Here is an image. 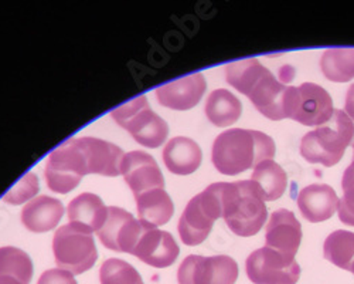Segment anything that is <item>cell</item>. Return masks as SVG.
<instances>
[{
  "label": "cell",
  "mask_w": 354,
  "mask_h": 284,
  "mask_svg": "<svg viewBox=\"0 0 354 284\" xmlns=\"http://www.w3.org/2000/svg\"><path fill=\"white\" fill-rule=\"evenodd\" d=\"M223 218L220 182L212 184L187 204L179 220V235L185 245L197 246L210 235L214 222Z\"/></svg>",
  "instance_id": "52a82bcc"
},
{
  "label": "cell",
  "mask_w": 354,
  "mask_h": 284,
  "mask_svg": "<svg viewBox=\"0 0 354 284\" xmlns=\"http://www.w3.org/2000/svg\"><path fill=\"white\" fill-rule=\"evenodd\" d=\"M112 118L146 148H158L167 138L169 127L155 114L145 96L136 97L111 112Z\"/></svg>",
  "instance_id": "ba28073f"
},
{
  "label": "cell",
  "mask_w": 354,
  "mask_h": 284,
  "mask_svg": "<svg viewBox=\"0 0 354 284\" xmlns=\"http://www.w3.org/2000/svg\"><path fill=\"white\" fill-rule=\"evenodd\" d=\"M354 136V124L342 109H335L329 123L305 134L301 141V155L310 163L336 165L344 155Z\"/></svg>",
  "instance_id": "5b68a950"
},
{
  "label": "cell",
  "mask_w": 354,
  "mask_h": 284,
  "mask_svg": "<svg viewBox=\"0 0 354 284\" xmlns=\"http://www.w3.org/2000/svg\"><path fill=\"white\" fill-rule=\"evenodd\" d=\"M53 251L58 269L71 274H82L90 270L98 258L93 231L75 222H70L55 231Z\"/></svg>",
  "instance_id": "8992f818"
},
{
  "label": "cell",
  "mask_w": 354,
  "mask_h": 284,
  "mask_svg": "<svg viewBox=\"0 0 354 284\" xmlns=\"http://www.w3.org/2000/svg\"><path fill=\"white\" fill-rule=\"evenodd\" d=\"M330 94L315 82H304L299 87H289L288 118L308 127H320L333 117Z\"/></svg>",
  "instance_id": "9c48e42d"
},
{
  "label": "cell",
  "mask_w": 354,
  "mask_h": 284,
  "mask_svg": "<svg viewBox=\"0 0 354 284\" xmlns=\"http://www.w3.org/2000/svg\"><path fill=\"white\" fill-rule=\"evenodd\" d=\"M343 196L339 201V219L348 226H354V169L347 168L342 179Z\"/></svg>",
  "instance_id": "83f0119b"
},
{
  "label": "cell",
  "mask_w": 354,
  "mask_h": 284,
  "mask_svg": "<svg viewBox=\"0 0 354 284\" xmlns=\"http://www.w3.org/2000/svg\"><path fill=\"white\" fill-rule=\"evenodd\" d=\"M37 284H78L74 278V274L70 272H66L63 269H50L46 270Z\"/></svg>",
  "instance_id": "f546056e"
},
{
  "label": "cell",
  "mask_w": 354,
  "mask_h": 284,
  "mask_svg": "<svg viewBox=\"0 0 354 284\" xmlns=\"http://www.w3.org/2000/svg\"><path fill=\"white\" fill-rule=\"evenodd\" d=\"M207 84L201 73L189 74L156 89L158 101L171 109H190L198 104Z\"/></svg>",
  "instance_id": "2e32d148"
},
{
  "label": "cell",
  "mask_w": 354,
  "mask_h": 284,
  "mask_svg": "<svg viewBox=\"0 0 354 284\" xmlns=\"http://www.w3.org/2000/svg\"><path fill=\"white\" fill-rule=\"evenodd\" d=\"M121 174L135 196L151 189H163L165 186V179L158 162L153 157L143 151L125 154L121 165Z\"/></svg>",
  "instance_id": "5bb4252c"
},
{
  "label": "cell",
  "mask_w": 354,
  "mask_h": 284,
  "mask_svg": "<svg viewBox=\"0 0 354 284\" xmlns=\"http://www.w3.org/2000/svg\"><path fill=\"white\" fill-rule=\"evenodd\" d=\"M265 240L267 247L295 259L302 240L301 222L288 209L272 212L265 232Z\"/></svg>",
  "instance_id": "9a60e30c"
},
{
  "label": "cell",
  "mask_w": 354,
  "mask_h": 284,
  "mask_svg": "<svg viewBox=\"0 0 354 284\" xmlns=\"http://www.w3.org/2000/svg\"><path fill=\"white\" fill-rule=\"evenodd\" d=\"M0 284H20V283L10 277H0Z\"/></svg>",
  "instance_id": "1f68e13d"
},
{
  "label": "cell",
  "mask_w": 354,
  "mask_h": 284,
  "mask_svg": "<svg viewBox=\"0 0 354 284\" xmlns=\"http://www.w3.org/2000/svg\"><path fill=\"white\" fill-rule=\"evenodd\" d=\"M245 270L254 284H297L301 277L297 260L267 246L248 256Z\"/></svg>",
  "instance_id": "30bf717a"
},
{
  "label": "cell",
  "mask_w": 354,
  "mask_h": 284,
  "mask_svg": "<svg viewBox=\"0 0 354 284\" xmlns=\"http://www.w3.org/2000/svg\"><path fill=\"white\" fill-rule=\"evenodd\" d=\"M138 213L142 220L153 226L165 224L170 220L174 206L167 192L162 188L146 190L135 196Z\"/></svg>",
  "instance_id": "44dd1931"
},
{
  "label": "cell",
  "mask_w": 354,
  "mask_h": 284,
  "mask_svg": "<svg viewBox=\"0 0 354 284\" xmlns=\"http://www.w3.org/2000/svg\"><path fill=\"white\" fill-rule=\"evenodd\" d=\"M204 111L209 121L216 127H230L240 118L243 105L231 91L218 89L209 96Z\"/></svg>",
  "instance_id": "7402d4cb"
},
{
  "label": "cell",
  "mask_w": 354,
  "mask_h": 284,
  "mask_svg": "<svg viewBox=\"0 0 354 284\" xmlns=\"http://www.w3.org/2000/svg\"><path fill=\"white\" fill-rule=\"evenodd\" d=\"M239 277V265L230 256L212 258L190 254L177 270L179 284H234Z\"/></svg>",
  "instance_id": "8fae6325"
},
{
  "label": "cell",
  "mask_w": 354,
  "mask_h": 284,
  "mask_svg": "<svg viewBox=\"0 0 354 284\" xmlns=\"http://www.w3.org/2000/svg\"><path fill=\"white\" fill-rule=\"evenodd\" d=\"M263 196V201H277L286 190V172L272 159H267L254 168L252 178Z\"/></svg>",
  "instance_id": "603a6c76"
},
{
  "label": "cell",
  "mask_w": 354,
  "mask_h": 284,
  "mask_svg": "<svg viewBox=\"0 0 354 284\" xmlns=\"http://www.w3.org/2000/svg\"><path fill=\"white\" fill-rule=\"evenodd\" d=\"M275 155L274 139L255 130L231 128L213 144L212 161L223 175H239Z\"/></svg>",
  "instance_id": "3957f363"
},
{
  "label": "cell",
  "mask_w": 354,
  "mask_h": 284,
  "mask_svg": "<svg viewBox=\"0 0 354 284\" xmlns=\"http://www.w3.org/2000/svg\"><path fill=\"white\" fill-rule=\"evenodd\" d=\"M179 251V246L169 232L159 231L156 226L149 223L140 235L132 254L146 265L163 269L176 262Z\"/></svg>",
  "instance_id": "4fadbf2b"
},
{
  "label": "cell",
  "mask_w": 354,
  "mask_h": 284,
  "mask_svg": "<svg viewBox=\"0 0 354 284\" xmlns=\"http://www.w3.org/2000/svg\"><path fill=\"white\" fill-rule=\"evenodd\" d=\"M39 179L33 172H30L24 175L10 190L6 192L3 201L6 204L19 205L28 201V199H32L39 192Z\"/></svg>",
  "instance_id": "f1b7e54d"
},
{
  "label": "cell",
  "mask_w": 354,
  "mask_h": 284,
  "mask_svg": "<svg viewBox=\"0 0 354 284\" xmlns=\"http://www.w3.org/2000/svg\"><path fill=\"white\" fill-rule=\"evenodd\" d=\"M344 112L347 114L350 120L354 121V82L350 85L348 90H347V94H346Z\"/></svg>",
  "instance_id": "4dcf8cb0"
},
{
  "label": "cell",
  "mask_w": 354,
  "mask_h": 284,
  "mask_svg": "<svg viewBox=\"0 0 354 284\" xmlns=\"http://www.w3.org/2000/svg\"><path fill=\"white\" fill-rule=\"evenodd\" d=\"M298 206L306 220L317 223L333 216L339 206V197L332 186L312 184L299 192Z\"/></svg>",
  "instance_id": "e0dca14e"
},
{
  "label": "cell",
  "mask_w": 354,
  "mask_h": 284,
  "mask_svg": "<svg viewBox=\"0 0 354 284\" xmlns=\"http://www.w3.org/2000/svg\"><path fill=\"white\" fill-rule=\"evenodd\" d=\"M64 215L63 204L55 197L37 196L21 211V222L26 229L36 233L48 232L60 223Z\"/></svg>",
  "instance_id": "ac0fdd59"
},
{
  "label": "cell",
  "mask_w": 354,
  "mask_h": 284,
  "mask_svg": "<svg viewBox=\"0 0 354 284\" xmlns=\"http://www.w3.org/2000/svg\"><path fill=\"white\" fill-rule=\"evenodd\" d=\"M67 212L70 222L80 223L93 232H98L105 223L108 208L100 196L85 192L73 199Z\"/></svg>",
  "instance_id": "ffe728a7"
},
{
  "label": "cell",
  "mask_w": 354,
  "mask_h": 284,
  "mask_svg": "<svg viewBox=\"0 0 354 284\" xmlns=\"http://www.w3.org/2000/svg\"><path fill=\"white\" fill-rule=\"evenodd\" d=\"M101 284H143L138 270L121 259H108L100 270Z\"/></svg>",
  "instance_id": "4316f807"
},
{
  "label": "cell",
  "mask_w": 354,
  "mask_h": 284,
  "mask_svg": "<svg viewBox=\"0 0 354 284\" xmlns=\"http://www.w3.org/2000/svg\"><path fill=\"white\" fill-rule=\"evenodd\" d=\"M147 224L149 223L135 219L129 212L121 208L109 206L105 223L97 235L105 247L132 254Z\"/></svg>",
  "instance_id": "7c38bea8"
},
{
  "label": "cell",
  "mask_w": 354,
  "mask_h": 284,
  "mask_svg": "<svg viewBox=\"0 0 354 284\" xmlns=\"http://www.w3.org/2000/svg\"><path fill=\"white\" fill-rule=\"evenodd\" d=\"M350 168H353V169H354V144H353V161H351Z\"/></svg>",
  "instance_id": "d6a6232c"
},
{
  "label": "cell",
  "mask_w": 354,
  "mask_h": 284,
  "mask_svg": "<svg viewBox=\"0 0 354 284\" xmlns=\"http://www.w3.org/2000/svg\"><path fill=\"white\" fill-rule=\"evenodd\" d=\"M324 259L335 266L351 272L354 267V233L336 231L328 236L323 245Z\"/></svg>",
  "instance_id": "d4e9b609"
},
{
  "label": "cell",
  "mask_w": 354,
  "mask_h": 284,
  "mask_svg": "<svg viewBox=\"0 0 354 284\" xmlns=\"http://www.w3.org/2000/svg\"><path fill=\"white\" fill-rule=\"evenodd\" d=\"M124 151L108 141L93 136L70 138L54 150L46 163L47 186L57 193H68L88 174L121 175Z\"/></svg>",
  "instance_id": "6da1fadb"
},
{
  "label": "cell",
  "mask_w": 354,
  "mask_h": 284,
  "mask_svg": "<svg viewBox=\"0 0 354 284\" xmlns=\"http://www.w3.org/2000/svg\"><path fill=\"white\" fill-rule=\"evenodd\" d=\"M320 69L324 77L335 82L354 78V47L328 48L322 54Z\"/></svg>",
  "instance_id": "cb8c5ba5"
},
{
  "label": "cell",
  "mask_w": 354,
  "mask_h": 284,
  "mask_svg": "<svg viewBox=\"0 0 354 284\" xmlns=\"http://www.w3.org/2000/svg\"><path fill=\"white\" fill-rule=\"evenodd\" d=\"M33 276V263L28 254L17 247H0V277H10L28 284Z\"/></svg>",
  "instance_id": "484cf974"
},
{
  "label": "cell",
  "mask_w": 354,
  "mask_h": 284,
  "mask_svg": "<svg viewBox=\"0 0 354 284\" xmlns=\"http://www.w3.org/2000/svg\"><path fill=\"white\" fill-rule=\"evenodd\" d=\"M224 71L227 82L245 94L262 116L274 121L288 118L289 87L257 59L230 63Z\"/></svg>",
  "instance_id": "7a4b0ae2"
},
{
  "label": "cell",
  "mask_w": 354,
  "mask_h": 284,
  "mask_svg": "<svg viewBox=\"0 0 354 284\" xmlns=\"http://www.w3.org/2000/svg\"><path fill=\"white\" fill-rule=\"evenodd\" d=\"M162 157L171 174L190 175L200 166L203 154L196 141L186 136H176L167 142Z\"/></svg>",
  "instance_id": "d6986e66"
},
{
  "label": "cell",
  "mask_w": 354,
  "mask_h": 284,
  "mask_svg": "<svg viewBox=\"0 0 354 284\" xmlns=\"http://www.w3.org/2000/svg\"><path fill=\"white\" fill-rule=\"evenodd\" d=\"M351 273H353V274H354V267H353V270H351Z\"/></svg>",
  "instance_id": "836d02e7"
},
{
  "label": "cell",
  "mask_w": 354,
  "mask_h": 284,
  "mask_svg": "<svg viewBox=\"0 0 354 284\" xmlns=\"http://www.w3.org/2000/svg\"><path fill=\"white\" fill-rule=\"evenodd\" d=\"M223 219L232 233L250 238L257 235L267 220V206L254 181L220 182Z\"/></svg>",
  "instance_id": "277c9868"
}]
</instances>
